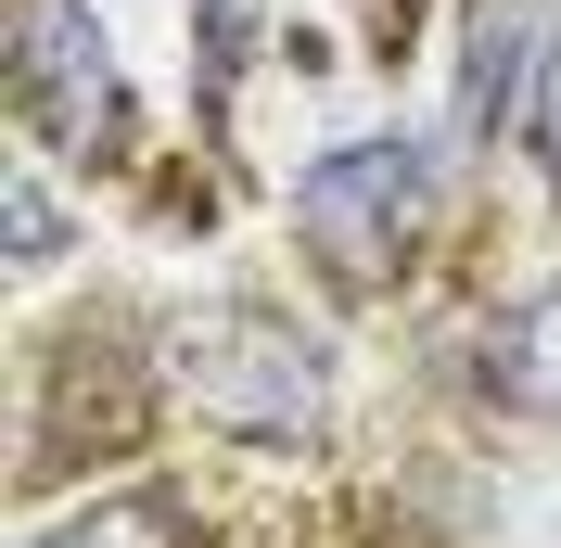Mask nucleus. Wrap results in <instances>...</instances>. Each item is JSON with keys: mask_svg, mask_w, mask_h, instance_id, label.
<instances>
[{"mask_svg": "<svg viewBox=\"0 0 561 548\" xmlns=\"http://www.w3.org/2000/svg\"><path fill=\"white\" fill-rule=\"evenodd\" d=\"M167 383H179L192 421H217V434H243V446H319L332 434V370L268 307H192L167 332Z\"/></svg>", "mask_w": 561, "mask_h": 548, "instance_id": "1", "label": "nucleus"}, {"mask_svg": "<svg viewBox=\"0 0 561 548\" xmlns=\"http://www.w3.org/2000/svg\"><path fill=\"white\" fill-rule=\"evenodd\" d=\"M294 242L332 294H396L434 242V167L409 140H345L294 179Z\"/></svg>", "mask_w": 561, "mask_h": 548, "instance_id": "2", "label": "nucleus"}, {"mask_svg": "<svg viewBox=\"0 0 561 548\" xmlns=\"http://www.w3.org/2000/svg\"><path fill=\"white\" fill-rule=\"evenodd\" d=\"M13 103L38 115L51 153H115L128 140V77H115L90 0H13Z\"/></svg>", "mask_w": 561, "mask_h": 548, "instance_id": "3", "label": "nucleus"}, {"mask_svg": "<svg viewBox=\"0 0 561 548\" xmlns=\"http://www.w3.org/2000/svg\"><path fill=\"white\" fill-rule=\"evenodd\" d=\"M549 65V0H472L459 13V115L511 128V77Z\"/></svg>", "mask_w": 561, "mask_h": 548, "instance_id": "4", "label": "nucleus"}, {"mask_svg": "<svg viewBox=\"0 0 561 548\" xmlns=\"http://www.w3.org/2000/svg\"><path fill=\"white\" fill-rule=\"evenodd\" d=\"M485 383H497V409H524V421H561V281L485 319Z\"/></svg>", "mask_w": 561, "mask_h": 548, "instance_id": "5", "label": "nucleus"}, {"mask_svg": "<svg viewBox=\"0 0 561 548\" xmlns=\"http://www.w3.org/2000/svg\"><path fill=\"white\" fill-rule=\"evenodd\" d=\"M26 548H192V536H179V511H167V498H90V511L38 523Z\"/></svg>", "mask_w": 561, "mask_h": 548, "instance_id": "6", "label": "nucleus"}, {"mask_svg": "<svg viewBox=\"0 0 561 548\" xmlns=\"http://www.w3.org/2000/svg\"><path fill=\"white\" fill-rule=\"evenodd\" d=\"M0 242H13V255H65V205H51V179H13V192H0Z\"/></svg>", "mask_w": 561, "mask_h": 548, "instance_id": "7", "label": "nucleus"}, {"mask_svg": "<svg viewBox=\"0 0 561 548\" xmlns=\"http://www.w3.org/2000/svg\"><path fill=\"white\" fill-rule=\"evenodd\" d=\"M524 128H536V153H549V179H561V26H549V65H536V103H524Z\"/></svg>", "mask_w": 561, "mask_h": 548, "instance_id": "8", "label": "nucleus"}]
</instances>
